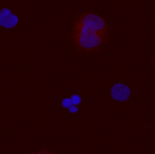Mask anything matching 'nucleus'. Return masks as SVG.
I'll return each instance as SVG.
<instances>
[{
    "mask_svg": "<svg viewBox=\"0 0 155 154\" xmlns=\"http://www.w3.org/2000/svg\"><path fill=\"white\" fill-rule=\"evenodd\" d=\"M72 41L79 51L91 53L105 45L109 35V24L104 16L83 12L72 26Z\"/></svg>",
    "mask_w": 155,
    "mask_h": 154,
    "instance_id": "f257e3e1",
    "label": "nucleus"
},
{
    "mask_svg": "<svg viewBox=\"0 0 155 154\" xmlns=\"http://www.w3.org/2000/svg\"><path fill=\"white\" fill-rule=\"evenodd\" d=\"M130 95H132V90L125 83L117 82V83H114L110 87V96L114 100L119 101V102H125L129 99Z\"/></svg>",
    "mask_w": 155,
    "mask_h": 154,
    "instance_id": "f03ea898",
    "label": "nucleus"
},
{
    "mask_svg": "<svg viewBox=\"0 0 155 154\" xmlns=\"http://www.w3.org/2000/svg\"><path fill=\"white\" fill-rule=\"evenodd\" d=\"M18 22H19V18H18V16L16 15L14 12H12L8 8L1 9V12H0V24H1V27L10 29V28H14V27L17 26Z\"/></svg>",
    "mask_w": 155,
    "mask_h": 154,
    "instance_id": "7ed1b4c3",
    "label": "nucleus"
},
{
    "mask_svg": "<svg viewBox=\"0 0 155 154\" xmlns=\"http://www.w3.org/2000/svg\"><path fill=\"white\" fill-rule=\"evenodd\" d=\"M80 105H81V96L80 95H72V96L63 99L62 101L63 107L66 108L71 112H77Z\"/></svg>",
    "mask_w": 155,
    "mask_h": 154,
    "instance_id": "20e7f679",
    "label": "nucleus"
},
{
    "mask_svg": "<svg viewBox=\"0 0 155 154\" xmlns=\"http://www.w3.org/2000/svg\"><path fill=\"white\" fill-rule=\"evenodd\" d=\"M154 78H155V73H154Z\"/></svg>",
    "mask_w": 155,
    "mask_h": 154,
    "instance_id": "39448f33",
    "label": "nucleus"
}]
</instances>
